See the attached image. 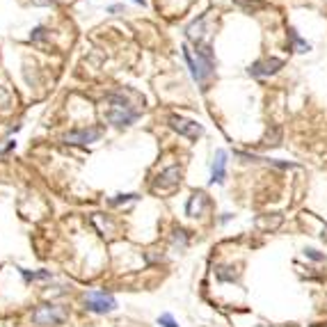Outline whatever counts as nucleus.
I'll use <instances>...</instances> for the list:
<instances>
[{
	"label": "nucleus",
	"instance_id": "1",
	"mask_svg": "<svg viewBox=\"0 0 327 327\" xmlns=\"http://www.w3.org/2000/svg\"><path fill=\"white\" fill-rule=\"evenodd\" d=\"M183 60L188 62L192 78L206 89V83L213 78V69H215V60H213V51L208 44H194V51H190L188 44H183Z\"/></svg>",
	"mask_w": 327,
	"mask_h": 327
},
{
	"label": "nucleus",
	"instance_id": "2",
	"mask_svg": "<svg viewBox=\"0 0 327 327\" xmlns=\"http://www.w3.org/2000/svg\"><path fill=\"white\" fill-rule=\"evenodd\" d=\"M108 103H110V108H108L106 117L117 128H126V126H130L138 119V110H133L126 99L117 96V94H110V96H108Z\"/></svg>",
	"mask_w": 327,
	"mask_h": 327
},
{
	"label": "nucleus",
	"instance_id": "3",
	"mask_svg": "<svg viewBox=\"0 0 327 327\" xmlns=\"http://www.w3.org/2000/svg\"><path fill=\"white\" fill-rule=\"evenodd\" d=\"M67 309L64 307H57V304H42L32 311V322L35 325H62L67 320Z\"/></svg>",
	"mask_w": 327,
	"mask_h": 327
},
{
	"label": "nucleus",
	"instance_id": "4",
	"mask_svg": "<svg viewBox=\"0 0 327 327\" xmlns=\"http://www.w3.org/2000/svg\"><path fill=\"white\" fill-rule=\"evenodd\" d=\"M85 309L94 313H110L117 309V300L106 290H92L85 295Z\"/></svg>",
	"mask_w": 327,
	"mask_h": 327
},
{
	"label": "nucleus",
	"instance_id": "5",
	"mask_svg": "<svg viewBox=\"0 0 327 327\" xmlns=\"http://www.w3.org/2000/svg\"><path fill=\"white\" fill-rule=\"evenodd\" d=\"M181 185V167L172 165L167 167V170H162L160 174L156 176V181H153V190H160V192H172V190H176Z\"/></svg>",
	"mask_w": 327,
	"mask_h": 327
},
{
	"label": "nucleus",
	"instance_id": "6",
	"mask_svg": "<svg viewBox=\"0 0 327 327\" xmlns=\"http://www.w3.org/2000/svg\"><path fill=\"white\" fill-rule=\"evenodd\" d=\"M170 126L176 130L179 135L183 138H190V140H197L204 135V126L197 124V121H190V119H183V117H170Z\"/></svg>",
	"mask_w": 327,
	"mask_h": 327
},
{
	"label": "nucleus",
	"instance_id": "7",
	"mask_svg": "<svg viewBox=\"0 0 327 327\" xmlns=\"http://www.w3.org/2000/svg\"><path fill=\"white\" fill-rule=\"evenodd\" d=\"M101 135H103V128L92 126V128H80V130H71V133H67L64 142H69V144H89V142H96Z\"/></svg>",
	"mask_w": 327,
	"mask_h": 327
},
{
	"label": "nucleus",
	"instance_id": "8",
	"mask_svg": "<svg viewBox=\"0 0 327 327\" xmlns=\"http://www.w3.org/2000/svg\"><path fill=\"white\" fill-rule=\"evenodd\" d=\"M284 67V62L277 60V57H270V60H258L249 67V74L256 76V78H266V76H272Z\"/></svg>",
	"mask_w": 327,
	"mask_h": 327
},
{
	"label": "nucleus",
	"instance_id": "9",
	"mask_svg": "<svg viewBox=\"0 0 327 327\" xmlns=\"http://www.w3.org/2000/svg\"><path fill=\"white\" fill-rule=\"evenodd\" d=\"M206 204H208L206 194H204L202 190H197V192L190 194L188 204H185V213H188L190 217H197V215H202V213L206 211Z\"/></svg>",
	"mask_w": 327,
	"mask_h": 327
},
{
	"label": "nucleus",
	"instance_id": "10",
	"mask_svg": "<svg viewBox=\"0 0 327 327\" xmlns=\"http://www.w3.org/2000/svg\"><path fill=\"white\" fill-rule=\"evenodd\" d=\"M226 176V151L220 149L215 153V160H213V167H211V183H222Z\"/></svg>",
	"mask_w": 327,
	"mask_h": 327
},
{
	"label": "nucleus",
	"instance_id": "11",
	"mask_svg": "<svg viewBox=\"0 0 327 327\" xmlns=\"http://www.w3.org/2000/svg\"><path fill=\"white\" fill-rule=\"evenodd\" d=\"M204 25H206V16H199L197 21H192V23L188 25V30H185L188 39H192L194 44H202L204 42Z\"/></svg>",
	"mask_w": 327,
	"mask_h": 327
},
{
	"label": "nucleus",
	"instance_id": "12",
	"mask_svg": "<svg viewBox=\"0 0 327 327\" xmlns=\"http://www.w3.org/2000/svg\"><path fill=\"white\" fill-rule=\"evenodd\" d=\"M172 245H174V247H179V249H185V247H188V234H185L183 229L174 231V238H172Z\"/></svg>",
	"mask_w": 327,
	"mask_h": 327
},
{
	"label": "nucleus",
	"instance_id": "13",
	"mask_svg": "<svg viewBox=\"0 0 327 327\" xmlns=\"http://www.w3.org/2000/svg\"><path fill=\"white\" fill-rule=\"evenodd\" d=\"M217 279L220 281H236V270L229 266H222L217 268Z\"/></svg>",
	"mask_w": 327,
	"mask_h": 327
},
{
	"label": "nucleus",
	"instance_id": "14",
	"mask_svg": "<svg viewBox=\"0 0 327 327\" xmlns=\"http://www.w3.org/2000/svg\"><path fill=\"white\" fill-rule=\"evenodd\" d=\"M21 272H23V277H25V279H28V281H37V279H51V272H48V270H39V272H30V270H21Z\"/></svg>",
	"mask_w": 327,
	"mask_h": 327
},
{
	"label": "nucleus",
	"instance_id": "15",
	"mask_svg": "<svg viewBox=\"0 0 327 327\" xmlns=\"http://www.w3.org/2000/svg\"><path fill=\"white\" fill-rule=\"evenodd\" d=\"M92 222L99 226V229H101V234H103V236H110V234H112V224H110L108 220L103 222V220H101V215H94V217H92Z\"/></svg>",
	"mask_w": 327,
	"mask_h": 327
},
{
	"label": "nucleus",
	"instance_id": "16",
	"mask_svg": "<svg viewBox=\"0 0 327 327\" xmlns=\"http://www.w3.org/2000/svg\"><path fill=\"white\" fill-rule=\"evenodd\" d=\"M288 32H290V39H293V42H295V46H298V51H300V53H307V51H309V48H311V46H309V44H307V42H302V39H300V35H298V32H295V30H293V28H290V30H288Z\"/></svg>",
	"mask_w": 327,
	"mask_h": 327
},
{
	"label": "nucleus",
	"instance_id": "17",
	"mask_svg": "<svg viewBox=\"0 0 327 327\" xmlns=\"http://www.w3.org/2000/svg\"><path fill=\"white\" fill-rule=\"evenodd\" d=\"M135 199H138V194H133V192H130V194H117V197L115 199H112V206H119V204H124V202H135Z\"/></svg>",
	"mask_w": 327,
	"mask_h": 327
},
{
	"label": "nucleus",
	"instance_id": "18",
	"mask_svg": "<svg viewBox=\"0 0 327 327\" xmlns=\"http://www.w3.org/2000/svg\"><path fill=\"white\" fill-rule=\"evenodd\" d=\"M158 325H162V327H179V325H176V320L170 316V313H162V316L158 318Z\"/></svg>",
	"mask_w": 327,
	"mask_h": 327
},
{
	"label": "nucleus",
	"instance_id": "19",
	"mask_svg": "<svg viewBox=\"0 0 327 327\" xmlns=\"http://www.w3.org/2000/svg\"><path fill=\"white\" fill-rule=\"evenodd\" d=\"M238 5H243V7H249V10H261V3H256V0H236Z\"/></svg>",
	"mask_w": 327,
	"mask_h": 327
},
{
	"label": "nucleus",
	"instance_id": "20",
	"mask_svg": "<svg viewBox=\"0 0 327 327\" xmlns=\"http://www.w3.org/2000/svg\"><path fill=\"white\" fill-rule=\"evenodd\" d=\"M304 254H307L309 258H313V261H322V258H325V256H322V254H318L316 249H307V252H304Z\"/></svg>",
	"mask_w": 327,
	"mask_h": 327
},
{
	"label": "nucleus",
	"instance_id": "21",
	"mask_svg": "<svg viewBox=\"0 0 327 327\" xmlns=\"http://www.w3.org/2000/svg\"><path fill=\"white\" fill-rule=\"evenodd\" d=\"M44 32H46L44 28H35V32H32V37L30 39H32V42H39V39H44Z\"/></svg>",
	"mask_w": 327,
	"mask_h": 327
},
{
	"label": "nucleus",
	"instance_id": "22",
	"mask_svg": "<svg viewBox=\"0 0 327 327\" xmlns=\"http://www.w3.org/2000/svg\"><path fill=\"white\" fill-rule=\"evenodd\" d=\"M121 10H124L121 5H112V7H108V12H121Z\"/></svg>",
	"mask_w": 327,
	"mask_h": 327
},
{
	"label": "nucleus",
	"instance_id": "23",
	"mask_svg": "<svg viewBox=\"0 0 327 327\" xmlns=\"http://www.w3.org/2000/svg\"><path fill=\"white\" fill-rule=\"evenodd\" d=\"M39 5H53V3H55V0H37Z\"/></svg>",
	"mask_w": 327,
	"mask_h": 327
},
{
	"label": "nucleus",
	"instance_id": "24",
	"mask_svg": "<svg viewBox=\"0 0 327 327\" xmlns=\"http://www.w3.org/2000/svg\"><path fill=\"white\" fill-rule=\"evenodd\" d=\"M135 3H138V5H147V0H135Z\"/></svg>",
	"mask_w": 327,
	"mask_h": 327
}]
</instances>
